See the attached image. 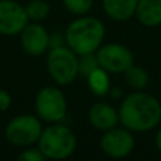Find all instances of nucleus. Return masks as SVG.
I'll return each mask as SVG.
<instances>
[{
	"label": "nucleus",
	"instance_id": "obj_1",
	"mask_svg": "<svg viewBox=\"0 0 161 161\" xmlns=\"http://www.w3.org/2000/svg\"><path fill=\"white\" fill-rule=\"evenodd\" d=\"M120 126L133 133H147L161 125V102L144 91H133L119 106Z\"/></svg>",
	"mask_w": 161,
	"mask_h": 161
},
{
	"label": "nucleus",
	"instance_id": "obj_2",
	"mask_svg": "<svg viewBox=\"0 0 161 161\" xmlns=\"http://www.w3.org/2000/svg\"><path fill=\"white\" fill-rule=\"evenodd\" d=\"M65 44L78 55L95 54L103 44L106 36L105 24L92 16H76L64 33Z\"/></svg>",
	"mask_w": 161,
	"mask_h": 161
},
{
	"label": "nucleus",
	"instance_id": "obj_3",
	"mask_svg": "<svg viewBox=\"0 0 161 161\" xmlns=\"http://www.w3.org/2000/svg\"><path fill=\"white\" fill-rule=\"evenodd\" d=\"M76 136L69 127L59 123H51L42 129L37 147L47 160L69 158L76 150Z\"/></svg>",
	"mask_w": 161,
	"mask_h": 161
},
{
	"label": "nucleus",
	"instance_id": "obj_4",
	"mask_svg": "<svg viewBox=\"0 0 161 161\" xmlns=\"http://www.w3.org/2000/svg\"><path fill=\"white\" fill-rule=\"evenodd\" d=\"M78 54L67 44L50 48L47 53V71L51 79L59 86L71 85L79 75Z\"/></svg>",
	"mask_w": 161,
	"mask_h": 161
},
{
	"label": "nucleus",
	"instance_id": "obj_5",
	"mask_svg": "<svg viewBox=\"0 0 161 161\" xmlns=\"http://www.w3.org/2000/svg\"><path fill=\"white\" fill-rule=\"evenodd\" d=\"M42 129V120L37 114H17L6 125L4 137L10 144L25 148L38 143Z\"/></svg>",
	"mask_w": 161,
	"mask_h": 161
},
{
	"label": "nucleus",
	"instance_id": "obj_6",
	"mask_svg": "<svg viewBox=\"0 0 161 161\" xmlns=\"http://www.w3.org/2000/svg\"><path fill=\"white\" fill-rule=\"evenodd\" d=\"M36 114L45 123H59L65 119L68 102L64 92L57 86H44L36 95Z\"/></svg>",
	"mask_w": 161,
	"mask_h": 161
},
{
	"label": "nucleus",
	"instance_id": "obj_7",
	"mask_svg": "<svg viewBox=\"0 0 161 161\" xmlns=\"http://www.w3.org/2000/svg\"><path fill=\"white\" fill-rule=\"evenodd\" d=\"M95 54L99 67L108 71L110 75H123L134 64V55L131 50L120 42L102 44Z\"/></svg>",
	"mask_w": 161,
	"mask_h": 161
},
{
	"label": "nucleus",
	"instance_id": "obj_8",
	"mask_svg": "<svg viewBox=\"0 0 161 161\" xmlns=\"http://www.w3.org/2000/svg\"><path fill=\"white\" fill-rule=\"evenodd\" d=\"M99 147L110 158H126L133 153L136 147V140H134L133 131L123 126L122 127L116 126L102 133Z\"/></svg>",
	"mask_w": 161,
	"mask_h": 161
},
{
	"label": "nucleus",
	"instance_id": "obj_9",
	"mask_svg": "<svg viewBox=\"0 0 161 161\" xmlns=\"http://www.w3.org/2000/svg\"><path fill=\"white\" fill-rule=\"evenodd\" d=\"M28 23L24 6L16 0H0V34L17 36Z\"/></svg>",
	"mask_w": 161,
	"mask_h": 161
},
{
	"label": "nucleus",
	"instance_id": "obj_10",
	"mask_svg": "<svg viewBox=\"0 0 161 161\" xmlns=\"http://www.w3.org/2000/svg\"><path fill=\"white\" fill-rule=\"evenodd\" d=\"M19 36L21 48L28 55L40 57L50 50V33L40 23L30 21Z\"/></svg>",
	"mask_w": 161,
	"mask_h": 161
},
{
	"label": "nucleus",
	"instance_id": "obj_11",
	"mask_svg": "<svg viewBox=\"0 0 161 161\" xmlns=\"http://www.w3.org/2000/svg\"><path fill=\"white\" fill-rule=\"evenodd\" d=\"M88 120L92 127L102 133L120 125L119 110L108 102L93 103L88 110Z\"/></svg>",
	"mask_w": 161,
	"mask_h": 161
},
{
	"label": "nucleus",
	"instance_id": "obj_12",
	"mask_svg": "<svg viewBox=\"0 0 161 161\" xmlns=\"http://www.w3.org/2000/svg\"><path fill=\"white\" fill-rule=\"evenodd\" d=\"M139 0H102L103 11L114 21H127L136 16Z\"/></svg>",
	"mask_w": 161,
	"mask_h": 161
},
{
	"label": "nucleus",
	"instance_id": "obj_13",
	"mask_svg": "<svg viewBox=\"0 0 161 161\" xmlns=\"http://www.w3.org/2000/svg\"><path fill=\"white\" fill-rule=\"evenodd\" d=\"M137 21L147 28L161 25V0H139L136 8Z\"/></svg>",
	"mask_w": 161,
	"mask_h": 161
},
{
	"label": "nucleus",
	"instance_id": "obj_14",
	"mask_svg": "<svg viewBox=\"0 0 161 161\" xmlns=\"http://www.w3.org/2000/svg\"><path fill=\"white\" fill-rule=\"evenodd\" d=\"M86 82L91 89V92L96 96H106L110 92V74L103 68L97 67L86 76Z\"/></svg>",
	"mask_w": 161,
	"mask_h": 161
},
{
	"label": "nucleus",
	"instance_id": "obj_15",
	"mask_svg": "<svg viewBox=\"0 0 161 161\" xmlns=\"http://www.w3.org/2000/svg\"><path fill=\"white\" fill-rule=\"evenodd\" d=\"M123 76H125L127 86L131 88L133 91H144V88L148 85V80H150L147 71L143 67H139V65L134 64L123 74Z\"/></svg>",
	"mask_w": 161,
	"mask_h": 161
},
{
	"label": "nucleus",
	"instance_id": "obj_16",
	"mask_svg": "<svg viewBox=\"0 0 161 161\" xmlns=\"http://www.w3.org/2000/svg\"><path fill=\"white\" fill-rule=\"evenodd\" d=\"M24 7L30 21L40 23L47 19L50 14V4L45 0H30Z\"/></svg>",
	"mask_w": 161,
	"mask_h": 161
},
{
	"label": "nucleus",
	"instance_id": "obj_17",
	"mask_svg": "<svg viewBox=\"0 0 161 161\" xmlns=\"http://www.w3.org/2000/svg\"><path fill=\"white\" fill-rule=\"evenodd\" d=\"M95 0H62V4L69 13L75 16H85L93 7Z\"/></svg>",
	"mask_w": 161,
	"mask_h": 161
},
{
	"label": "nucleus",
	"instance_id": "obj_18",
	"mask_svg": "<svg viewBox=\"0 0 161 161\" xmlns=\"http://www.w3.org/2000/svg\"><path fill=\"white\" fill-rule=\"evenodd\" d=\"M78 65H79V75L86 78L92 71H95L99 67L96 54H85V55H78Z\"/></svg>",
	"mask_w": 161,
	"mask_h": 161
},
{
	"label": "nucleus",
	"instance_id": "obj_19",
	"mask_svg": "<svg viewBox=\"0 0 161 161\" xmlns=\"http://www.w3.org/2000/svg\"><path fill=\"white\" fill-rule=\"evenodd\" d=\"M17 158L20 161H44V160H47L44 154L41 153V150H40L38 147H33V146L25 147L24 150L19 154Z\"/></svg>",
	"mask_w": 161,
	"mask_h": 161
},
{
	"label": "nucleus",
	"instance_id": "obj_20",
	"mask_svg": "<svg viewBox=\"0 0 161 161\" xmlns=\"http://www.w3.org/2000/svg\"><path fill=\"white\" fill-rule=\"evenodd\" d=\"M11 106V96L6 89H0V112H6Z\"/></svg>",
	"mask_w": 161,
	"mask_h": 161
},
{
	"label": "nucleus",
	"instance_id": "obj_21",
	"mask_svg": "<svg viewBox=\"0 0 161 161\" xmlns=\"http://www.w3.org/2000/svg\"><path fill=\"white\" fill-rule=\"evenodd\" d=\"M65 45V36L59 33H54L50 34V48H55V47H61Z\"/></svg>",
	"mask_w": 161,
	"mask_h": 161
},
{
	"label": "nucleus",
	"instance_id": "obj_22",
	"mask_svg": "<svg viewBox=\"0 0 161 161\" xmlns=\"http://www.w3.org/2000/svg\"><path fill=\"white\" fill-rule=\"evenodd\" d=\"M154 144H156L157 151L161 154V127L157 130V133H156V137H154Z\"/></svg>",
	"mask_w": 161,
	"mask_h": 161
}]
</instances>
